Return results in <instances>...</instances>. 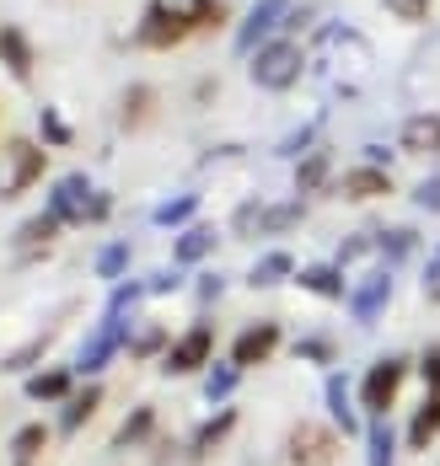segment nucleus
<instances>
[{
    "label": "nucleus",
    "instance_id": "1",
    "mask_svg": "<svg viewBox=\"0 0 440 466\" xmlns=\"http://www.w3.org/2000/svg\"><path fill=\"white\" fill-rule=\"evenodd\" d=\"M226 22V0H150L135 38L140 48H178L194 33H215Z\"/></svg>",
    "mask_w": 440,
    "mask_h": 466
},
{
    "label": "nucleus",
    "instance_id": "2",
    "mask_svg": "<svg viewBox=\"0 0 440 466\" xmlns=\"http://www.w3.org/2000/svg\"><path fill=\"white\" fill-rule=\"evenodd\" d=\"M49 209L65 220V226H97L113 215V198L92 187V177H81V172H70V177H59L49 193Z\"/></svg>",
    "mask_w": 440,
    "mask_h": 466
},
{
    "label": "nucleus",
    "instance_id": "3",
    "mask_svg": "<svg viewBox=\"0 0 440 466\" xmlns=\"http://www.w3.org/2000/svg\"><path fill=\"white\" fill-rule=\"evenodd\" d=\"M44 172H49V150L38 140H5L0 145V198H22Z\"/></svg>",
    "mask_w": 440,
    "mask_h": 466
},
{
    "label": "nucleus",
    "instance_id": "4",
    "mask_svg": "<svg viewBox=\"0 0 440 466\" xmlns=\"http://www.w3.org/2000/svg\"><path fill=\"white\" fill-rule=\"evenodd\" d=\"M301 48L291 38H274V44L252 48V81L263 86V92H291L295 81H301Z\"/></svg>",
    "mask_w": 440,
    "mask_h": 466
},
{
    "label": "nucleus",
    "instance_id": "5",
    "mask_svg": "<svg viewBox=\"0 0 440 466\" xmlns=\"http://www.w3.org/2000/svg\"><path fill=\"white\" fill-rule=\"evenodd\" d=\"M285 461L291 466H333L339 461V429H328V423H317V419H301L285 434Z\"/></svg>",
    "mask_w": 440,
    "mask_h": 466
},
{
    "label": "nucleus",
    "instance_id": "6",
    "mask_svg": "<svg viewBox=\"0 0 440 466\" xmlns=\"http://www.w3.org/2000/svg\"><path fill=\"white\" fill-rule=\"evenodd\" d=\"M419 375H425V402H419V413H414V423H408V445H414V451L435 445V434H440V343L425 349Z\"/></svg>",
    "mask_w": 440,
    "mask_h": 466
},
{
    "label": "nucleus",
    "instance_id": "7",
    "mask_svg": "<svg viewBox=\"0 0 440 466\" xmlns=\"http://www.w3.org/2000/svg\"><path fill=\"white\" fill-rule=\"evenodd\" d=\"M403 380H408V360H397V354L376 360V365L365 370V380H360V408H365L371 419H387L392 402H397V391H403Z\"/></svg>",
    "mask_w": 440,
    "mask_h": 466
},
{
    "label": "nucleus",
    "instance_id": "8",
    "mask_svg": "<svg viewBox=\"0 0 440 466\" xmlns=\"http://www.w3.org/2000/svg\"><path fill=\"white\" fill-rule=\"evenodd\" d=\"M210 354H215V327L210 322H194L167 354H161V370L167 375H194L210 365Z\"/></svg>",
    "mask_w": 440,
    "mask_h": 466
},
{
    "label": "nucleus",
    "instance_id": "9",
    "mask_svg": "<svg viewBox=\"0 0 440 466\" xmlns=\"http://www.w3.org/2000/svg\"><path fill=\"white\" fill-rule=\"evenodd\" d=\"M118 349H129V317H113V311H107V322L87 338V349H81L76 370H81V375H102V365H107Z\"/></svg>",
    "mask_w": 440,
    "mask_h": 466
},
{
    "label": "nucleus",
    "instance_id": "10",
    "mask_svg": "<svg viewBox=\"0 0 440 466\" xmlns=\"http://www.w3.org/2000/svg\"><path fill=\"white\" fill-rule=\"evenodd\" d=\"M280 343H285V332H280V322H252V327H242V332H237V343H231V365H237V370H252V365H269Z\"/></svg>",
    "mask_w": 440,
    "mask_h": 466
},
{
    "label": "nucleus",
    "instance_id": "11",
    "mask_svg": "<svg viewBox=\"0 0 440 466\" xmlns=\"http://www.w3.org/2000/svg\"><path fill=\"white\" fill-rule=\"evenodd\" d=\"M285 11H291V0H258L242 16V27H237V54H252V48L269 44V33L285 22Z\"/></svg>",
    "mask_w": 440,
    "mask_h": 466
},
{
    "label": "nucleus",
    "instance_id": "12",
    "mask_svg": "<svg viewBox=\"0 0 440 466\" xmlns=\"http://www.w3.org/2000/svg\"><path fill=\"white\" fill-rule=\"evenodd\" d=\"M237 423H242V413H237V408H220L215 419H204L194 429V440H189V461H210V456H215V451L237 434Z\"/></svg>",
    "mask_w": 440,
    "mask_h": 466
},
{
    "label": "nucleus",
    "instance_id": "13",
    "mask_svg": "<svg viewBox=\"0 0 440 466\" xmlns=\"http://www.w3.org/2000/svg\"><path fill=\"white\" fill-rule=\"evenodd\" d=\"M387 300H392V274L387 268H376V274H371V279L360 284V289H354V295H349V311H354V322H376V317H382V311H387Z\"/></svg>",
    "mask_w": 440,
    "mask_h": 466
},
{
    "label": "nucleus",
    "instance_id": "14",
    "mask_svg": "<svg viewBox=\"0 0 440 466\" xmlns=\"http://www.w3.org/2000/svg\"><path fill=\"white\" fill-rule=\"evenodd\" d=\"M397 145H403L408 156H440V113H414V118H403Z\"/></svg>",
    "mask_w": 440,
    "mask_h": 466
},
{
    "label": "nucleus",
    "instance_id": "15",
    "mask_svg": "<svg viewBox=\"0 0 440 466\" xmlns=\"http://www.w3.org/2000/svg\"><path fill=\"white\" fill-rule=\"evenodd\" d=\"M343 198H349V204H365V198H387L392 193V177H387V167H371V161H365V167H354V172H343Z\"/></svg>",
    "mask_w": 440,
    "mask_h": 466
},
{
    "label": "nucleus",
    "instance_id": "16",
    "mask_svg": "<svg viewBox=\"0 0 440 466\" xmlns=\"http://www.w3.org/2000/svg\"><path fill=\"white\" fill-rule=\"evenodd\" d=\"M97 408H102V386L97 380L81 386V391H70V397H65V413H59V434H81L87 423L97 419Z\"/></svg>",
    "mask_w": 440,
    "mask_h": 466
},
{
    "label": "nucleus",
    "instance_id": "17",
    "mask_svg": "<svg viewBox=\"0 0 440 466\" xmlns=\"http://www.w3.org/2000/svg\"><path fill=\"white\" fill-rule=\"evenodd\" d=\"M0 65L16 76V81H33V44L22 27H0Z\"/></svg>",
    "mask_w": 440,
    "mask_h": 466
},
{
    "label": "nucleus",
    "instance_id": "18",
    "mask_svg": "<svg viewBox=\"0 0 440 466\" xmlns=\"http://www.w3.org/2000/svg\"><path fill=\"white\" fill-rule=\"evenodd\" d=\"M295 284L306 295H322V300H343V274L333 263H312V268H295Z\"/></svg>",
    "mask_w": 440,
    "mask_h": 466
},
{
    "label": "nucleus",
    "instance_id": "19",
    "mask_svg": "<svg viewBox=\"0 0 440 466\" xmlns=\"http://www.w3.org/2000/svg\"><path fill=\"white\" fill-rule=\"evenodd\" d=\"M59 231H65V220H59L54 209H44V215H33V220L16 231V241H22V252H44V247H54Z\"/></svg>",
    "mask_w": 440,
    "mask_h": 466
},
{
    "label": "nucleus",
    "instance_id": "20",
    "mask_svg": "<svg viewBox=\"0 0 440 466\" xmlns=\"http://www.w3.org/2000/svg\"><path fill=\"white\" fill-rule=\"evenodd\" d=\"M291 274H295V258H291V252H269V258H258V263H252L247 284H252V289H274V284H285Z\"/></svg>",
    "mask_w": 440,
    "mask_h": 466
},
{
    "label": "nucleus",
    "instance_id": "21",
    "mask_svg": "<svg viewBox=\"0 0 440 466\" xmlns=\"http://www.w3.org/2000/svg\"><path fill=\"white\" fill-rule=\"evenodd\" d=\"M27 397H33V402H65V397H70V370L54 365V370L27 375Z\"/></svg>",
    "mask_w": 440,
    "mask_h": 466
},
{
    "label": "nucleus",
    "instance_id": "22",
    "mask_svg": "<svg viewBox=\"0 0 440 466\" xmlns=\"http://www.w3.org/2000/svg\"><path fill=\"white\" fill-rule=\"evenodd\" d=\"M150 434H156V408H135L129 419L118 423V434H113V451H135V445H146Z\"/></svg>",
    "mask_w": 440,
    "mask_h": 466
},
{
    "label": "nucleus",
    "instance_id": "23",
    "mask_svg": "<svg viewBox=\"0 0 440 466\" xmlns=\"http://www.w3.org/2000/svg\"><path fill=\"white\" fill-rule=\"evenodd\" d=\"M328 413H333V429L339 434H354L360 429V413L349 408V380L343 375H328Z\"/></svg>",
    "mask_w": 440,
    "mask_h": 466
},
{
    "label": "nucleus",
    "instance_id": "24",
    "mask_svg": "<svg viewBox=\"0 0 440 466\" xmlns=\"http://www.w3.org/2000/svg\"><path fill=\"white\" fill-rule=\"evenodd\" d=\"M322 183H328V150H312V156L295 167V193H301V198H312Z\"/></svg>",
    "mask_w": 440,
    "mask_h": 466
},
{
    "label": "nucleus",
    "instance_id": "25",
    "mask_svg": "<svg viewBox=\"0 0 440 466\" xmlns=\"http://www.w3.org/2000/svg\"><path fill=\"white\" fill-rule=\"evenodd\" d=\"M150 107H156V92H150V86H129V92H124L118 124H124V129H140V124L150 118Z\"/></svg>",
    "mask_w": 440,
    "mask_h": 466
},
{
    "label": "nucleus",
    "instance_id": "26",
    "mask_svg": "<svg viewBox=\"0 0 440 466\" xmlns=\"http://www.w3.org/2000/svg\"><path fill=\"white\" fill-rule=\"evenodd\" d=\"M44 445H49V423H22V429L11 434V456H16V461H33Z\"/></svg>",
    "mask_w": 440,
    "mask_h": 466
},
{
    "label": "nucleus",
    "instance_id": "27",
    "mask_svg": "<svg viewBox=\"0 0 440 466\" xmlns=\"http://www.w3.org/2000/svg\"><path fill=\"white\" fill-rule=\"evenodd\" d=\"M210 252H215V231L210 226H189V231L178 236V263H199Z\"/></svg>",
    "mask_w": 440,
    "mask_h": 466
},
{
    "label": "nucleus",
    "instance_id": "28",
    "mask_svg": "<svg viewBox=\"0 0 440 466\" xmlns=\"http://www.w3.org/2000/svg\"><path fill=\"white\" fill-rule=\"evenodd\" d=\"M301 204H280V209H263V220H258V236H280V231H291V226H301Z\"/></svg>",
    "mask_w": 440,
    "mask_h": 466
},
{
    "label": "nucleus",
    "instance_id": "29",
    "mask_svg": "<svg viewBox=\"0 0 440 466\" xmlns=\"http://www.w3.org/2000/svg\"><path fill=\"white\" fill-rule=\"evenodd\" d=\"M172 343H167V332L161 327H140V332H129V354L135 360H150V354H167Z\"/></svg>",
    "mask_w": 440,
    "mask_h": 466
},
{
    "label": "nucleus",
    "instance_id": "30",
    "mask_svg": "<svg viewBox=\"0 0 440 466\" xmlns=\"http://www.w3.org/2000/svg\"><path fill=\"white\" fill-rule=\"evenodd\" d=\"M392 445H397V440H392V429L376 419V423H371V451H365L371 466H392Z\"/></svg>",
    "mask_w": 440,
    "mask_h": 466
},
{
    "label": "nucleus",
    "instance_id": "31",
    "mask_svg": "<svg viewBox=\"0 0 440 466\" xmlns=\"http://www.w3.org/2000/svg\"><path fill=\"white\" fill-rule=\"evenodd\" d=\"M194 209H199V193H183V198H172V204L156 209V226H178V220H189Z\"/></svg>",
    "mask_w": 440,
    "mask_h": 466
},
{
    "label": "nucleus",
    "instance_id": "32",
    "mask_svg": "<svg viewBox=\"0 0 440 466\" xmlns=\"http://www.w3.org/2000/svg\"><path fill=\"white\" fill-rule=\"evenodd\" d=\"M124 268H129V247H124V241L102 247V258H97V274H102V279H118Z\"/></svg>",
    "mask_w": 440,
    "mask_h": 466
},
{
    "label": "nucleus",
    "instance_id": "33",
    "mask_svg": "<svg viewBox=\"0 0 440 466\" xmlns=\"http://www.w3.org/2000/svg\"><path fill=\"white\" fill-rule=\"evenodd\" d=\"M237 365H215V370L204 375V391H210V397H215V402H220V397H231V386H237Z\"/></svg>",
    "mask_w": 440,
    "mask_h": 466
},
{
    "label": "nucleus",
    "instance_id": "34",
    "mask_svg": "<svg viewBox=\"0 0 440 466\" xmlns=\"http://www.w3.org/2000/svg\"><path fill=\"white\" fill-rule=\"evenodd\" d=\"M382 5H387V11L397 16V22H425L435 0H382Z\"/></svg>",
    "mask_w": 440,
    "mask_h": 466
},
{
    "label": "nucleus",
    "instance_id": "35",
    "mask_svg": "<svg viewBox=\"0 0 440 466\" xmlns=\"http://www.w3.org/2000/svg\"><path fill=\"white\" fill-rule=\"evenodd\" d=\"M38 129H44V145H70V124L44 107V118H38Z\"/></svg>",
    "mask_w": 440,
    "mask_h": 466
},
{
    "label": "nucleus",
    "instance_id": "36",
    "mask_svg": "<svg viewBox=\"0 0 440 466\" xmlns=\"http://www.w3.org/2000/svg\"><path fill=\"white\" fill-rule=\"evenodd\" d=\"M295 354H301V360L328 365V360H333V343H328V338H301V343H295Z\"/></svg>",
    "mask_w": 440,
    "mask_h": 466
},
{
    "label": "nucleus",
    "instance_id": "37",
    "mask_svg": "<svg viewBox=\"0 0 440 466\" xmlns=\"http://www.w3.org/2000/svg\"><path fill=\"white\" fill-rule=\"evenodd\" d=\"M44 349H49V332H44V338H33V343H27V349H16V354H11V360H5V370H27V365H33V360H38V354H44Z\"/></svg>",
    "mask_w": 440,
    "mask_h": 466
},
{
    "label": "nucleus",
    "instance_id": "38",
    "mask_svg": "<svg viewBox=\"0 0 440 466\" xmlns=\"http://www.w3.org/2000/svg\"><path fill=\"white\" fill-rule=\"evenodd\" d=\"M382 247H387L392 258H408V252H414V231H387L382 236Z\"/></svg>",
    "mask_w": 440,
    "mask_h": 466
},
{
    "label": "nucleus",
    "instance_id": "39",
    "mask_svg": "<svg viewBox=\"0 0 440 466\" xmlns=\"http://www.w3.org/2000/svg\"><path fill=\"white\" fill-rule=\"evenodd\" d=\"M419 204H425V209H440V177H430V183L419 187Z\"/></svg>",
    "mask_w": 440,
    "mask_h": 466
},
{
    "label": "nucleus",
    "instance_id": "40",
    "mask_svg": "<svg viewBox=\"0 0 440 466\" xmlns=\"http://www.w3.org/2000/svg\"><path fill=\"white\" fill-rule=\"evenodd\" d=\"M306 140H312V129H301V135H291V140L280 145V150H285V156H295V150H301V145H306Z\"/></svg>",
    "mask_w": 440,
    "mask_h": 466
},
{
    "label": "nucleus",
    "instance_id": "41",
    "mask_svg": "<svg viewBox=\"0 0 440 466\" xmlns=\"http://www.w3.org/2000/svg\"><path fill=\"white\" fill-rule=\"evenodd\" d=\"M425 279H430V289L440 284V252H435V263H430V274H425Z\"/></svg>",
    "mask_w": 440,
    "mask_h": 466
},
{
    "label": "nucleus",
    "instance_id": "42",
    "mask_svg": "<svg viewBox=\"0 0 440 466\" xmlns=\"http://www.w3.org/2000/svg\"><path fill=\"white\" fill-rule=\"evenodd\" d=\"M430 295H435V300H440V284H435V289H430Z\"/></svg>",
    "mask_w": 440,
    "mask_h": 466
},
{
    "label": "nucleus",
    "instance_id": "43",
    "mask_svg": "<svg viewBox=\"0 0 440 466\" xmlns=\"http://www.w3.org/2000/svg\"><path fill=\"white\" fill-rule=\"evenodd\" d=\"M16 466H33V461H16Z\"/></svg>",
    "mask_w": 440,
    "mask_h": 466
}]
</instances>
